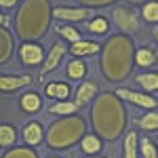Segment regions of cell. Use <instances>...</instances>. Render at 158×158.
Masks as SVG:
<instances>
[{
    "mask_svg": "<svg viewBox=\"0 0 158 158\" xmlns=\"http://www.w3.org/2000/svg\"><path fill=\"white\" fill-rule=\"evenodd\" d=\"M101 61L99 68L101 74L110 82H122L129 78L133 70V55H135V42L129 34H112V36L99 47Z\"/></svg>",
    "mask_w": 158,
    "mask_h": 158,
    "instance_id": "1",
    "label": "cell"
},
{
    "mask_svg": "<svg viewBox=\"0 0 158 158\" xmlns=\"http://www.w3.org/2000/svg\"><path fill=\"white\" fill-rule=\"evenodd\" d=\"M91 118L95 133L110 141L118 139L127 129V112L116 93H101L91 110Z\"/></svg>",
    "mask_w": 158,
    "mask_h": 158,
    "instance_id": "2",
    "label": "cell"
},
{
    "mask_svg": "<svg viewBox=\"0 0 158 158\" xmlns=\"http://www.w3.org/2000/svg\"><path fill=\"white\" fill-rule=\"evenodd\" d=\"M51 2L49 0H23L15 15V34L21 42H36L51 27Z\"/></svg>",
    "mask_w": 158,
    "mask_h": 158,
    "instance_id": "3",
    "label": "cell"
},
{
    "mask_svg": "<svg viewBox=\"0 0 158 158\" xmlns=\"http://www.w3.org/2000/svg\"><path fill=\"white\" fill-rule=\"evenodd\" d=\"M86 133V122L82 116H68L55 120L49 127V131L44 135V141L51 150H68V148L76 146L82 135Z\"/></svg>",
    "mask_w": 158,
    "mask_h": 158,
    "instance_id": "4",
    "label": "cell"
},
{
    "mask_svg": "<svg viewBox=\"0 0 158 158\" xmlns=\"http://www.w3.org/2000/svg\"><path fill=\"white\" fill-rule=\"evenodd\" d=\"M112 21L120 30V34H129V36L135 34V32H139V27H141L137 11L131 9V6H127V4H116L112 9Z\"/></svg>",
    "mask_w": 158,
    "mask_h": 158,
    "instance_id": "5",
    "label": "cell"
},
{
    "mask_svg": "<svg viewBox=\"0 0 158 158\" xmlns=\"http://www.w3.org/2000/svg\"><path fill=\"white\" fill-rule=\"evenodd\" d=\"M93 15H95V11L86 9V6H55V9H51V17L65 21V23H80Z\"/></svg>",
    "mask_w": 158,
    "mask_h": 158,
    "instance_id": "6",
    "label": "cell"
},
{
    "mask_svg": "<svg viewBox=\"0 0 158 158\" xmlns=\"http://www.w3.org/2000/svg\"><path fill=\"white\" fill-rule=\"evenodd\" d=\"M65 53H68V47L57 40V42H53V47L49 49V53L44 55V59H42V68H40V74H38V78L40 80H44V76L51 74L55 68H59L63 57H65Z\"/></svg>",
    "mask_w": 158,
    "mask_h": 158,
    "instance_id": "7",
    "label": "cell"
},
{
    "mask_svg": "<svg viewBox=\"0 0 158 158\" xmlns=\"http://www.w3.org/2000/svg\"><path fill=\"white\" fill-rule=\"evenodd\" d=\"M116 93V97H120L122 101H129V103H133L137 108H143V110H156V97L154 95H148V93H139V91H133V89H116L114 91Z\"/></svg>",
    "mask_w": 158,
    "mask_h": 158,
    "instance_id": "8",
    "label": "cell"
},
{
    "mask_svg": "<svg viewBox=\"0 0 158 158\" xmlns=\"http://www.w3.org/2000/svg\"><path fill=\"white\" fill-rule=\"evenodd\" d=\"M19 59H21L23 65H40L42 59H44V49L38 42H21Z\"/></svg>",
    "mask_w": 158,
    "mask_h": 158,
    "instance_id": "9",
    "label": "cell"
},
{
    "mask_svg": "<svg viewBox=\"0 0 158 158\" xmlns=\"http://www.w3.org/2000/svg\"><path fill=\"white\" fill-rule=\"evenodd\" d=\"M32 76L30 74H21V76H6V74H0V91L2 93H15L23 86L32 85Z\"/></svg>",
    "mask_w": 158,
    "mask_h": 158,
    "instance_id": "10",
    "label": "cell"
},
{
    "mask_svg": "<svg viewBox=\"0 0 158 158\" xmlns=\"http://www.w3.org/2000/svg\"><path fill=\"white\" fill-rule=\"evenodd\" d=\"M97 95V82H93V80H85L82 85H78L76 89V95H74V103H76V108H86L93 99Z\"/></svg>",
    "mask_w": 158,
    "mask_h": 158,
    "instance_id": "11",
    "label": "cell"
},
{
    "mask_svg": "<svg viewBox=\"0 0 158 158\" xmlns=\"http://www.w3.org/2000/svg\"><path fill=\"white\" fill-rule=\"evenodd\" d=\"M13 53H15V38L9 27L0 25V65L9 63Z\"/></svg>",
    "mask_w": 158,
    "mask_h": 158,
    "instance_id": "12",
    "label": "cell"
},
{
    "mask_svg": "<svg viewBox=\"0 0 158 158\" xmlns=\"http://www.w3.org/2000/svg\"><path fill=\"white\" fill-rule=\"evenodd\" d=\"M21 135H23V141L25 146H40L42 141H44V131H42V124L38 120H30L27 124L23 127V131H21Z\"/></svg>",
    "mask_w": 158,
    "mask_h": 158,
    "instance_id": "13",
    "label": "cell"
},
{
    "mask_svg": "<svg viewBox=\"0 0 158 158\" xmlns=\"http://www.w3.org/2000/svg\"><path fill=\"white\" fill-rule=\"evenodd\" d=\"M156 49L154 47H141V49H135L133 55V63H137L139 68H154L156 65Z\"/></svg>",
    "mask_w": 158,
    "mask_h": 158,
    "instance_id": "14",
    "label": "cell"
},
{
    "mask_svg": "<svg viewBox=\"0 0 158 158\" xmlns=\"http://www.w3.org/2000/svg\"><path fill=\"white\" fill-rule=\"evenodd\" d=\"M99 47L101 44H97V42H93V40H76V42H72V47L68 49V53H72L74 57H89V55H95V53H99Z\"/></svg>",
    "mask_w": 158,
    "mask_h": 158,
    "instance_id": "15",
    "label": "cell"
},
{
    "mask_svg": "<svg viewBox=\"0 0 158 158\" xmlns=\"http://www.w3.org/2000/svg\"><path fill=\"white\" fill-rule=\"evenodd\" d=\"M70 93H72V86L68 85V82H63V80H53L44 89V95L51 99H57V101L59 99H68Z\"/></svg>",
    "mask_w": 158,
    "mask_h": 158,
    "instance_id": "16",
    "label": "cell"
},
{
    "mask_svg": "<svg viewBox=\"0 0 158 158\" xmlns=\"http://www.w3.org/2000/svg\"><path fill=\"white\" fill-rule=\"evenodd\" d=\"M124 135V141H122V156L124 158H139V152H137V143H139V135L135 133L133 129L127 131Z\"/></svg>",
    "mask_w": 158,
    "mask_h": 158,
    "instance_id": "17",
    "label": "cell"
},
{
    "mask_svg": "<svg viewBox=\"0 0 158 158\" xmlns=\"http://www.w3.org/2000/svg\"><path fill=\"white\" fill-rule=\"evenodd\" d=\"M80 148H82L85 154H99L101 148H103V141L97 133H85L80 139Z\"/></svg>",
    "mask_w": 158,
    "mask_h": 158,
    "instance_id": "18",
    "label": "cell"
},
{
    "mask_svg": "<svg viewBox=\"0 0 158 158\" xmlns=\"http://www.w3.org/2000/svg\"><path fill=\"white\" fill-rule=\"evenodd\" d=\"M19 106H21V110L27 112V114H36L38 110L42 108V101H40V95H38V93L30 91V93H23V95H21Z\"/></svg>",
    "mask_w": 158,
    "mask_h": 158,
    "instance_id": "19",
    "label": "cell"
},
{
    "mask_svg": "<svg viewBox=\"0 0 158 158\" xmlns=\"http://www.w3.org/2000/svg\"><path fill=\"white\" fill-rule=\"evenodd\" d=\"M135 82L141 86V89H146V91H150V93L154 95V93H156V89H158V74L156 72L137 74V76H135Z\"/></svg>",
    "mask_w": 158,
    "mask_h": 158,
    "instance_id": "20",
    "label": "cell"
},
{
    "mask_svg": "<svg viewBox=\"0 0 158 158\" xmlns=\"http://www.w3.org/2000/svg\"><path fill=\"white\" fill-rule=\"evenodd\" d=\"M68 76L72 80H82L86 76V63L82 61V57H74L70 63H68Z\"/></svg>",
    "mask_w": 158,
    "mask_h": 158,
    "instance_id": "21",
    "label": "cell"
},
{
    "mask_svg": "<svg viewBox=\"0 0 158 158\" xmlns=\"http://www.w3.org/2000/svg\"><path fill=\"white\" fill-rule=\"evenodd\" d=\"M76 110H78V108H76V103H74V101L59 99V101H55V103L49 108V112H51V114H57V116H72Z\"/></svg>",
    "mask_w": 158,
    "mask_h": 158,
    "instance_id": "22",
    "label": "cell"
},
{
    "mask_svg": "<svg viewBox=\"0 0 158 158\" xmlns=\"http://www.w3.org/2000/svg\"><path fill=\"white\" fill-rule=\"evenodd\" d=\"M17 141V131L13 124H0V148H11Z\"/></svg>",
    "mask_w": 158,
    "mask_h": 158,
    "instance_id": "23",
    "label": "cell"
},
{
    "mask_svg": "<svg viewBox=\"0 0 158 158\" xmlns=\"http://www.w3.org/2000/svg\"><path fill=\"white\" fill-rule=\"evenodd\" d=\"M137 127H141L143 131H156L158 129V114L156 110H150V112H146L143 116H139L137 118Z\"/></svg>",
    "mask_w": 158,
    "mask_h": 158,
    "instance_id": "24",
    "label": "cell"
},
{
    "mask_svg": "<svg viewBox=\"0 0 158 158\" xmlns=\"http://www.w3.org/2000/svg\"><path fill=\"white\" fill-rule=\"evenodd\" d=\"M2 158H38V154L32 146H17L11 148L9 152H4Z\"/></svg>",
    "mask_w": 158,
    "mask_h": 158,
    "instance_id": "25",
    "label": "cell"
},
{
    "mask_svg": "<svg viewBox=\"0 0 158 158\" xmlns=\"http://www.w3.org/2000/svg\"><path fill=\"white\" fill-rule=\"evenodd\" d=\"M137 152L141 154V158H158L156 143H154L150 137H143V139L137 143Z\"/></svg>",
    "mask_w": 158,
    "mask_h": 158,
    "instance_id": "26",
    "label": "cell"
},
{
    "mask_svg": "<svg viewBox=\"0 0 158 158\" xmlns=\"http://www.w3.org/2000/svg\"><path fill=\"white\" fill-rule=\"evenodd\" d=\"M108 30H110L108 17H103V15H93V19L89 21V32H93V34H106Z\"/></svg>",
    "mask_w": 158,
    "mask_h": 158,
    "instance_id": "27",
    "label": "cell"
},
{
    "mask_svg": "<svg viewBox=\"0 0 158 158\" xmlns=\"http://www.w3.org/2000/svg\"><path fill=\"white\" fill-rule=\"evenodd\" d=\"M141 17L146 19L148 23H156L158 21V2L156 0H148L141 6Z\"/></svg>",
    "mask_w": 158,
    "mask_h": 158,
    "instance_id": "28",
    "label": "cell"
},
{
    "mask_svg": "<svg viewBox=\"0 0 158 158\" xmlns=\"http://www.w3.org/2000/svg\"><path fill=\"white\" fill-rule=\"evenodd\" d=\"M57 34H61V38H65V40H70V42H76V40H80V32L74 27L72 23H61L57 25Z\"/></svg>",
    "mask_w": 158,
    "mask_h": 158,
    "instance_id": "29",
    "label": "cell"
},
{
    "mask_svg": "<svg viewBox=\"0 0 158 158\" xmlns=\"http://www.w3.org/2000/svg\"><path fill=\"white\" fill-rule=\"evenodd\" d=\"M82 6L86 9H95V6H108V4H114V2H118V0H78Z\"/></svg>",
    "mask_w": 158,
    "mask_h": 158,
    "instance_id": "30",
    "label": "cell"
},
{
    "mask_svg": "<svg viewBox=\"0 0 158 158\" xmlns=\"http://www.w3.org/2000/svg\"><path fill=\"white\" fill-rule=\"evenodd\" d=\"M19 4V0H0V9H6V11H11Z\"/></svg>",
    "mask_w": 158,
    "mask_h": 158,
    "instance_id": "31",
    "label": "cell"
},
{
    "mask_svg": "<svg viewBox=\"0 0 158 158\" xmlns=\"http://www.w3.org/2000/svg\"><path fill=\"white\" fill-rule=\"evenodd\" d=\"M9 23H11V17H9V15H4V13L0 11V25H4V27H9Z\"/></svg>",
    "mask_w": 158,
    "mask_h": 158,
    "instance_id": "32",
    "label": "cell"
},
{
    "mask_svg": "<svg viewBox=\"0 0 158 158\" xmlns=\"http://www.w3.org/2000/svg\"><path fill=\"white\" fill-rule=\"evenodd\" d=\"M85 158H106V156H99V154H86Z\"/></svg>",
    "mask_w": 158,
    "mask_h": 158,
    "instance_id": "33",
    "label": "cell"
},
{
    "mask_svg": "<svg viewBox=\"0 0 158 158\" xmlns=\"http://www.w3.org/2000/svg\"><path fill=\"white\" fill-rule=\"evenodd\" d=\"M131 4H141V2H146V0H129Z\"/></svg>",
    "mask_w": 158,
    "mask_h": 158,
    "instance_id": "34",
    "label": "cell"
},
{
    "mask_svg": "<svg viewBox=\"0 0 158 158\" xmlns=\"http://www.w3.org/2000/svg\"><path fill=\"white\" fill-rule=\"evenodd\" d=\"M49 158H61V156H49Z\"/></svg>",
    "mask_w": 158,
    "mask_h": 158,
    "instance_id": "35",
    "label": "cell"
}]
</instances>
